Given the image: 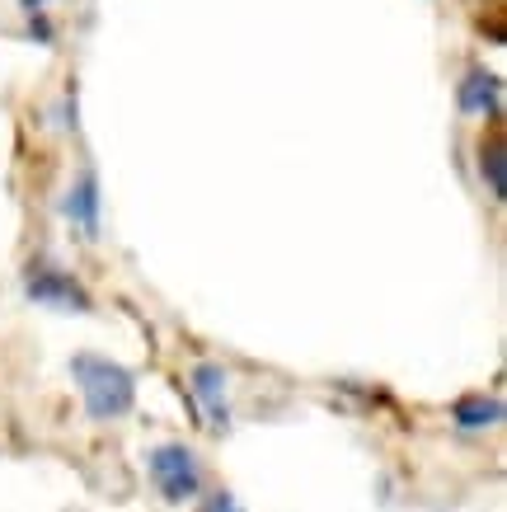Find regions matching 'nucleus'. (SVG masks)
<instances>
[{
  "label": "nucleus",
  "mask_w": 507,
  "mask_h": 512,
  "mask_svg": "<svg viewBox=\"0 0 507 512\" xmlns=\"http://www.w3.org/2000/svg\"><path fill=\"white\" fill-rule=\"evenodd\" d=\"M71 381H76L80 400H85V414L94 423L123 419V414H132V404H137V376H132V367H123V362H113L104 353L71 357Z\"/></svg>",
  "instance_id": "1"
},
{
  "label": "nucleus",
  "mask_w": 507,
  "mask_h": 512,
  "mask_svg": "<svg viewBox=\"0 0 507 512\" xmlns=\"http://www.w3.org/2000/svg\"><path fill=\"white\" fill-rule=\"evenodd\" d=\"M146 470H151V484L160 489L165 503H193V498L202 494L198 451L184 447V442H160V447H151Z\"/></svg>",
  "instance_id": "2"
},
{
  "label": "nucleus",
  "mask_w": 507,
  "mask_h": 512,
  "mask_svg": "<svg viewBox=\"0 0 507 512\" xmlns=\"http://www.w3.org/2000/svg\"><path fill=\"white\" fill-rule=\"evenodd\" d=\"M24 296L33 306H47V311H66V315H90L94 311V296L85 292V282L66 268L52 264H29L24 273Z\"/></svg>",
  "instance_id": "3"
},
{
  "label": "nucleus",
  "mask_w": 507,
  "mask_h": 512,
  "mask_svg": "<svg viewBox=\"0 0 507 512\" xmlns=\"http://www.w3.org/2000/svg\"><path fill=\"white\" fill-rule=\"evenodd\" d=\"M188 390H193V404L202 409V419L212 433H226L231 428V372L221 362H198L188 372Z\"/></svg>",
  "instance_id": "4"
},
{
  "label": "nucleus",
  "mask_w": 507,
  "mask_h": 512,
  "mask_svg": "<svg viewBox=\"0 0 507 512\" xmlns=\"http://www.w3.org/2000/svg\"><path fill=\"white\" fill-rule=\"evenodd\" d=\"M62 217L71 221L85 240H99V174H94V170H80L76 184L66 188Z\"/></svg>",
  "instance_id": "5"
},
{
  "label": "nucleus",
  "mask_w": 507,
  "mask_h": 512,
  "mask_svg": "<svg viewBox=\"0 0 507 512\" xmlns=\"http://www.w3.org/2000/svg\"><path fill=\"white\" fill-rule=\"evenodd\" d=\"M456 104H461L465 118H498V113H503V80H498V71L475 66V71L461 80Z\"/></svg>",
  "instance_id": "6"
},
{
  "label": "nucleus",
  "mask_w": 507,
  "mask_h": 512,
  "mask_svg": "<svg viewBox=\"0 0 507 512\" xmlns=\"http://www.w3.org/2000/svg\"><path fill=\"white\" fill-rule=\"evenodd\" d=\"M451 423L461 433H484V428H498L503 423V400L498 395H484V390H470L451 404Z\"/></svg>",
  "instance_id": "7"
},
{
  "label": "nucleus",
  "mask_w": 507,
  "mask_h": 512,
  "mask_svg": "<svg viewBox=\"0 0 507 512\" xmlns=\"http://www.w3.org/2000/svg\"><path fill=\"white\" fill-rule=\"evenodd\" d=\"M479 174H484V184H489L493 198L503 202L507 198V179H503V137H498V132L479 146Z\"/></svg>",
  "instance_id": "8"
},
{
  "label": "nucleus",
  "mask_w": 507,
  "mask_h": 512,
  "mask_svg": "<svg viewBox=\"0 0 507 512\" xmlns=\"http://www.w3.org/2000/svg\"><path fill=\"white\" fill-rule=\"evenodd\" d=\"M202 512H245V508H240V498H235L231 489H216V494L202 503Z\"/></svg>",
  "instance_id": "9"
},
{
  "label": "nucleus",
  "mask_w": 507,
  "mask_h": 512,
  "mask_svg": "<svg viewBox=\"0 0 507 512\" xmlns=\"http://www.w3.org/2000/svg\"><path fill=\"white\" fill-rule=\"evenodd\" d=\"M29 33H33V38H38L43 47H52V24H47V15H33V19H29Z\"/></svg>",
  "instance_id": "10"
}]
</instances>
